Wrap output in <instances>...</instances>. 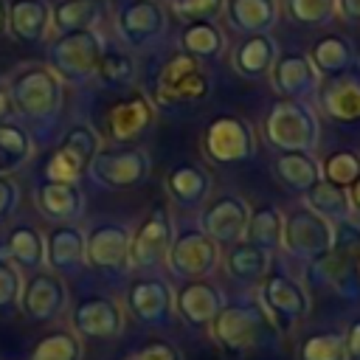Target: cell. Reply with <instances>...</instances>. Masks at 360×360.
<instances>
[{
	"label": "cell",
	"mask_w": 360,
	"mask_h": 360,
	"mask_svg": "<svg viewBox=\"0 0 360 360\" xmlns=\"http://www.w3.org/2000/svg\"><path fill=\"white\" fill-rule=\"evenodd\" d=\"M127 360H183V354L169 340H149L141 349H135Z\"/></svg>",
	"instance_id": "obj_47"
},
{
	"label": "cell",
	"mask_w": 360,
	"mask_h": 360,
	"mask_svg": "<svg viewBox=\"0 0 360 360\" xmlns=\"http://www.w3.org/2000/svg\"><path fill=\"white\" fill-rule=\"evenodd\" d=\"M262 309L267 312L270 323L276 332H290L309 315V292L307 287L292 278L284 270H267L264 278L259 281V298Z\"/></svg>",
	"instance_id": "obj_6"
},
{
	"label": "cell",
	"mask_w": 360,
	"mask_h": 360,
	"mask_svg": "<svg viewBox=\"0 0 360 360\" xmlns=\"http://www.w3.org/2000/svg\"><path fill=\"white\" fill-rule=\"evenodd\" d=\"M343 343H346V357H349V360H360V318L346 326Z\"/></svg>",
	"instance_id": "obj_49"
},
{
	"label": "cell",
	"mask_w": 360,
	"mask_h": 360,
	"mask_svg": "<svg viewBox=\"0 0 360 360\" xmlns=\"http://www.w3.org/2000/svg\"><path fill=\"white\" fill-rule=\"evenodd\" d=\"M166 191L180 208H200L211 194V174L200 163H177L166 174Z\"/></svg>",
	"instance_id": "obj_27"
},
{
	"label": "cell",
	"mask_w": 360,
	"mask_h": 360,
	"mask_svg": "<svg viewBox=\"0 0 360 360\" xmlns=\"http://www.w3.org/2000/svg\"><path fill=\"white\" fill-rule=\"evenodd\" d=\"M51 28V6L45 0H11L6 6V31L22 42L37 45L45 42Z\"/></svg>",
	"instance_id": "obj_24"
},
{
	"label": "cell",
	"mask_w": 360,
	"mask_h": 360,
	"mask_svg": "<svg viewBox=\"0 0 360 360\" xmlns=\"http://www.w3.org/2000/svg\"><path fill=\"white\" fill-rule=\"evenodd\" d=\"M287 11L301 25H329L338 17V0H287Z\"/></svg>",
	"instance_id": "obj_43"
},
{
	"label": "cell",
	"mask_w": 360,
	"mask_h": 360,
	"mask_svg": "<svg viewBox=\"0 0 360 360\" xmlns=\"http://www.w3.org/2000/svg\"><path fill=\"white\" fill-rule=\"evenodd\" d=\"M22 295V276L20 267L0 256V309L17 307Z\"/></svg>",
	"instance_id": "obj_45"
},
{
	"label": "cell",
	"mask_w": 360,
	"mask_h": 360,
	"mask_svg": "<svg viewBox=\"0 0 360 360\" xmlns=\"http://www.w3.org/2000/svg\"><path fill=\"white\" fill-rule=\"evenodd\" d=\"M37 208L42 217L51 222H76L84 214V191L79 183H56V180H42L34 191Z\"/></svg>",
	"instance_id": "obj_25"
},
{
	"label": "cell",
	"mask_w": 360,
	"mask_h": 360,
	"mask_svg": "<svg viewBox=\"0 0 360 360\" xmlns=\"http://www.w3.org/2000/svg\"><path fill=\"white\" fill-rule=\"evenodd\" d=\"M307 197V208L315 211L318 217H323L326 222H343V219H352V202H349V191L329 183V180H318L315 186H309L304 191Z\"/></svg>",
	"instance_id": "obj_36"
},
{
	"label": "cell",
	"mask_w": 360,
	"mask_h": 360,
	"mask_svg": "<svg viewBox=\"0 0 360 360\" xmlns=\"http://www.w3.org/2000/svg\"><path fill=\"white\" fill-rule=\"evenodd\" d=\"M158 112H155V101L146 93H129L127 98L115 101L107 110V135L115 143H129L138 141L141 135H146L155 124Z\"/></svg>",
	"instance_id": "obj_16"
},
{
	"label": "cell",
	"mask_w": 360,
	"mask_h": 360,
	"mask_svg": "<svg viewBox=\"0 0 360 360\" xmlns=\"http://www.w3.org/2000/svg\"><path fill=\"white\" fill-rule=\"evenodd\" d=\"M208 332L222 352L248 354L253 349H262L276 335V326L270 323L259 301H233L219 307V312L208 323Z\"/></svg>",
	"instance_id": "obj_1"
},
{
	"label": "cell",
	"mask_w": 360,
	"mask_h": 360,
	"mask_svg": "<svg viewBox=\"0 0 360 360\" xmlns=\"http://www.w3.org/2000/svg\"><path fill=\"white\" fill-rule=\"evenodd\" d=\"M129 228L118 222H98L84 233V259L96 270L121 273L129 267Z\"/></svg>",
	"instance_id": "obj_15"
},
{
	"label": "cell",
	"mask_w": 360,
	"mask_h": 360,
	"mask_svg": "<svg viewBox=\"0 0 360 360\" xmlns=\"http://www.w3.org/2000/svg\"><path fill=\"white\" fill-rule=\"evenodd\" d=\"M281 219L284 214L276 205H259L250 211L248 228H245V239L253 242L256 248L273 253L276 248H281Z\"/></svg>",
	"instance_id": "obj_38"
},
{
	"label": "cell",
	"mask_w": 360,
	"mask_h": 360,
	"mask_svg": "<svg viewBox=\"0 0 360 360\" xmlns=\"http://www.w3.org/2000/svg\"><path fill=\"white\" fill-rule=\"evenodd\" d=\"M20 307L31 321H53L68 307V287L59 273L34 270V276L22 284Z\"/></svg>",
	"instance_id": "obj_17"
},
{
	"label": "cell",
	"mask_w": 360,
	"mask_h": 360,
	"mask_svg": "<svg viewBox=\"0 0 360 360\" xmlns=\"http://www.w3.org/2000/svg\"><path fill=\"white\" fill-rule=\"evenodd\" d=\"M104 53V37L90 28V31H62L51 45H48V68L70 84L87 82L96 76L98 59Z\"/></svg>",
	"instance_id": "obj_5"
},
{
	"label": "cell",
	"mask_w": 360,
	"mask_h": 360,
	"mask_svg": "<svg viewBox=\"0 0 360 360\" xmlns=\"http://www.w3.org/2000/svg\"><path fill=\"white\" fill-rule=\"evenodd\" d=\"M0 34H6V0H0Z\"/></svg>",
	"instance_id": "obj_53"
},
{
	"label": "cell",
	"mask_w": 360,
	"mask_h": 360,
	"mask_svg": "<svg viewBox=\"0 0 360 360\" xmlns=\"http://www.w3.org/2000/svg\"><path fill=\"white\" fill-rule=\"evenodd\" d=\"M138 76V65L132 59L129 51H121V48H104L101 59H98V68H96V79L110 87V90H124L135 82Z\"/></svg>",
	"instance_id": "obj_39"
},
{
	"label": "cell",
	"mask_w": 360,
	"mask_h": 360,
	"mask_svg": "<svg viewBox=\"0 0 360 360\" xmlns=\"http://www.w3.org/2000/svg\"><path fill=\"white\" fill-rule=\"evenodd\" d=\"M200 149L214 163H242V160L253 158V152H256L253 124L236 112L217 115L205 127V132L200 138Z\"/></svg>",
	"instance_id": "obj_7"
},
{
	"label": "cell",
	"mask_w": 360,
	"mask_h": 360,
	"mask_svg": "<svg viewBox=\"0 0 360 360\" xmlns=\"http://www.w3.org/2000/svg\"><path fill=\"white\" fill-rule=\"evenodd\" d=\"M158 3H163V0H158Z\"/></svg>",
	"instance_id": "obj_55"
},
{
	"label": "cell",
	"mask_w": 360,
	"mask_h": 360,
	"mask_svg": "<svg viewBox=\"0 0 360 360\" xmlns=\"http://www.w3.org/2000/svg\"><path fill=\"white\" fill-rule=\"evenodd\" d=\"M309 278L318 287H329L343 301H360V264L335 248L309 262Z\"/></svg>",
	"instance_id": "obj_21"
},
{
	"label": "cell",
	"mask_w": 360,
	"mask_h": 360,
	"mask_svg": "<svg viewBox=\"0 0 360 360\" xmlns=\"http://www.w3.org/2000/svg\"><path fill=\"white\" fill-rule=\"evenodd\" d=\"M225 304L222 290L208 281V278H188L177 292H174V312L188 323V326H208L219 307Z\"/></svg>",
	"instance_id": "obj_22"
},
{
	"label": "cell",
	"mask_w": 360,
	"mask_h": 360,
	"mask_svg": "<svg viewBox=\"0 0 360 360\" xmlns=\"http://www.w3.org/2000/svg\"><path fill=\"white\" fill-rule=\"evenodd\" d=\"M6 256L22 270H42L45 267V236L34 225H17L8 231Z\"/></svg>",
	"instance_id": "obj_34"
},
{
	"label": "cell",
	"mask_w": 360,
	"mask_h": 360,
	"mask_svg": "<svg viewBox=\"0 0 360 360\" xmlns=\"http://www.w3.org/2000/svg\"><path fill=\"white\" fill-rule=\"evenodd\" d=\"M349 191V202H352V211H357L360 214V174H357V180L346 188Z\"/></svg>",
	"instance_id": "obj_52"
},
{
	"label": "cell",
	"mask_w": 360,
	"mask_h": 360,
	"mask_svg": "<svg viewBox=\"0 0 360 360\" xmlns=\"http://www.w3.org/2000/svg\"><path fill=\"white\" fill-rule=\"evenodd\" d=\"M104 3L101 0H59L51 6V28L62 31H90L101 22Z\"/></svg>",
	"instance_id": "obj_33"
},
{
	"label": "cell",
	"mask_w": 360,
	"mask_h": 360,
	"mask_svg": "<svg viewBox=\"0 0 360 360\" xmlns=\"http://www.w3.org/2000/svg\"><path fill=\"white\" fill-rule=\"evenodd\" d=\"M278 56V45L270 34H245L242 42L231 51V65L245 79H264L270 76V68Z\"/></svg>",
	"instance_id": "obj_26"
},
{
	"label": "cell",
	"mask_w": 360,
	"mask_h": 360,
	"mask_svg": "<svg viewBox=\"0 0 360 360\" xmlns=\"http://www.w3.org/2000/svg\"><path fill=\"white\" fill-rule=\"evenodd\" d=\"M332 248L346 253V256H352L360 264V225H354L352 219L335 222V242H332Z\"/></svg>",
	"instance_id": "obj_46"
},
{
	"label": "cell",
	"mask_w": 360,
	"mask_h": 360,
	"mask_svg": "<svg viewBox=\"0 0 360 360\" xmlns=\"http://www.w3.org/2000/svg\"><path fill=\"white\" fill-rule=\"evenodd\" d=\"M270 84L284 98H309L315 90H321V76L307 53L287 51L278 53L270 68Z\"/></svg>",
	"instance_id": "obj_19"
},
{
	"label": "cell",
	"mask_w": 360,
	"mask_h": 360,
	"mask_svg": "<svg viewBox=\"0 0 360 360\" xmlns=\"http://www.w3.org/2000/svg\"><path fill=\"white\" fill-rule=\"evenodd\" d=\"M270 256L273 253H267V250L256 248L253 242L242 239V242H236V245L228 248L225 270L239 284H259L264 278V273L270 270Z\"/></svg>",
	"instance_id": "obj_30"
},
{
	"label": "cell",
	"mask_w": 360,
	"mask_h": 360,
	"mask_svg": "<svg viewBox=\"0 0 360 360\" xmlns=\"http://www.w3.org/2000/svg\"><path fill=\"white\" fill-rule=\"evenodd\" d=\"M219 259H222L219 245L202 228H186V231L174 233L172 245H169V253H166L169 270L183 281L208 278L217 270Z\"/></svg>",
	"instance_id": "obj_11"
},
{
	"label": "cell",
	"mask_w": 360,
	"mask_h": 360,
	"mask_svg": "<svg viewBox=\"0 0 360 360\" xmlns=\"http://www.w3.org/2000/svg\"><path fill=\"white\" fill-rule=\"evenodd\" d=\"M338 14L346 22L360 25V0H338Z\"/></svg>",
	"instance_id": "obj_50"
},
{
	"label": "cell",
	"mask_w": 360,
	"mask_h": 360,
	"mask_svg": "<svg viewBox=\"0 0 360 360\" xmlns=\"http://www.w3.org/2000/svg\"><path fill=\"white\" fill-rule=\"evenodd\" d=\"M357 68H360V56H357Z\"/></svg>",
	"instance_id": "obj_54"
},
{
	"label": "cell",
	"mask_w": 360,
	"mask_h": 360,
	"mask_svg": "<svg viewBox=\"0 0 360 360\" xmlns=\"http://www.w3.org/2000/svg\"><path fill=\"white\" fill-rule=\"evenodd\" d=\"M273 172L284 188L298 191V194H304L309 186L321 180V166L312 158V152H281L273 160Z\"/></svg>",
	"instance_id": "obj_32"
},
{
	"label": "cell",
	"mask_w": 360,
	"mask_h": 360,
	"mask_svg": "<svg viewBox=\"0 0 360 360\" xmlns=\"http://www.w3.org/2000/svg\"><path fill=\"white\" fill-rule=\"evenodd\" d=\"M250 219V202L242 194H222L217 200H211L202 214H200V228L222 248V245H236L245 239V228Z\"/></svg>",
	"instance_id": "obj_13"
},
{
	"label": "cell",
	"mask_w": 360,
	"mask_h": 360,
	"mask_svg": "<svg viewBox=\"0 0 360 360\" xmlns=\"http://www.w3.org/2000/svg\"><path fill=\"white\" fill-rule=\"evenodd\" d=\"M172 11L183 22H200V20L217 22L225 14V0H172Z\"/></svg>",
	"instance_id": "obj_44"
},
{
	"label": "cell",
	"mask_w": 360,
	"mask_h": 360,
	"mask_svg": "<svg viewBox=\"0 0 360 360\" xmlns=\"http://www.w3.org/2000/svg\"><path fill=\"white\" fill-rule=\"evenodd\" d=\"M169 25L166 8L158 0H129L118 8L115 28L129 48H146L163 37Z\"/></svg>",
	"instance_id": "obj_14"
},
{
	"label": "cell",
	"mask_w": 360,
	"mask_h": 360,
	"mask_svg": "<svg viewBox=\"0 0 360 360\" xmlns=\"http://www.w3.org/2000/svg\"><path fill=\"white\" fill-rule=\"evenodd\" d=\"M82 354L84 352H82V340L76 332L53 329L34 343L28 360H82Z\"/></svg>",
	"instance_id": "obj_40"
},
{
	"label": "cell",
	"mask_w": 360,
	"mask_h": 360,
	"mask_svg": "<svg viewBox=\"0 0 360 360\" xmlns=\"http://www.w3.org/2000/svg\"><path fill=\"white\" fill-rule=\"evenodd\" d=\"M73 332L93 338V340H110L124 332V309L110 295H90L73 307Z\"/></svg>",
	"instance_id": "obj_18"
},
{
	"label": "cell",
	"mask_w": 360,
	"mask_h": 360,
	"mask_svg": "<svg viewBox=\"0 0 360 360\" xmlns=\"http://www.w3.org/2000/svg\"><path fill=\"white\" fill-rule=\"evenodd\" d=\"M34 158V138L17 121H0V174H14Z\"/></svg>",
	"instance_id": "obj_35"
},
{
	"label": "cell",
	"mask_w": 360,
	"mask_h": 360,
	"mask_svg": "<svg viewBox=\"0 0 360 360\" xmlns=\"http://www.w3.org/2000/svg\"><path fill=\"white\" fill-rule=\"evenodd\" d=\"M98 149H101V135L90 124H73L53 149V155L45 160V180L79 183V177L87 172Z\"/></svg>",
	"instance_id": "obj_10"
},
{
	"label": "cell",
	"mask_w": 360,
	"mask_h": 360,
	"mask_svg": "<svg viewBox=\"0 0 360 360\" xmlns=\"http://www.w3.org/2000/svg\"><path fill=\"white\" fill-rule=\"evenodd\" d=\"M8 96L14 112L31 124H51L65 101L62 79L48 65H22L8 82Z\"/></svg>",
	"instance_id": "obj_2"
},
{
	"label": "cell",
	"mask_w": 360,
	"mask_h": 360,
	"mask_svg": "<svg viewBox=\"0 0 360 360\" xmlns=\"http://www.w3.org/2000/svg\"><path fill=\"white\" fill-rule=\"evenodd\" d=\"M318 166H321V177L323 180H329V183H335L340 188H349L357 180V174H360V152H354V149H335Z\"/></svg>",
	"instance_id": "obj_42"
},
{
	"label": "cell",
	"mask_w": 360,
	"mask_h": 360,
	"mask_svg": "<svg viewBox=\"0 0 360 360\" xmlns=\"http://www.w3.org/2000/svg\"><path fill=\"white\" fill-rule=\"evenodd\" d=\"M180 45L197 59H217L225 53V31L211 20L186 22V28L180 31Z\"/></svg>",
	"instance_id": "obj_37"
},
{
	"label": "cell",
	"mask_w": 360,
	"mask_h": 360,
	"mask_svg": "<svg viewBox=\"0 0 360 360\" xmlns=\"http://www.w3.org/2000/svg\"><path fill=\"white\" fill-rule=\"evenodd\" d=\"M14 115V101L8 96V87H0V121H8Z\"/></svg>",
	"instance_id": "obj_51"
},
{
	"label": "cell",
	"mask_w": 360,
	"mask_h": 360,
	"mask_svg": "<svg viewBox=\"0 0 360 360\" xmlns=\"http://www.w3.org/2000/svg\"><path fill=\"white\" fill-rule=\"evenodd\" d=\"M321 110L340 124H360V82L332 79L321 90Z\"/></svg>",
	"instance_id": "obj_31"
},
{
	"label": "cell",
	"mask_w": 360,
	"mask_h": 360,
	"mask_svg": "<svg viewBox=\"0 0 360 360\" xmlns=\"http://www.w3.org/2000/svg\"><path fill=\"white\" fill-rule=\"evenodd\" d=\"M20 205V186L11 174H0V222L8 219Z\"/></svg>",
	"instance_id": "obj_48"
},
{
	"label": "cell",
	"mask_w": 360,
	"mask_h": 360,
	"mask_svg": "<svg viewBox=\"0 0 360 360\" xmlns=\"http://www.w3.org/2000/svg\"><path fill=\"white\" fill-rule=\"evenodd\" d=\"M225 14L233 31L270 34L278 22V0H225Z\"/></svg>",
	"instance_id": "obj_28"
},
{
	"label": "cell",
	"mask_w": 360,
	"mask_h": 360,
	"mask_svg": "<svg viewBox=\"0 0 360 360\" xmlns=\"http://www.w3.org/2000/svg\"><path fill=\"white\" fill-rule=\"evenodd\" d=\"M335 242V225L309 211L307 205L292 208L281 219V248L301 259V262H315L323 253L332 250Z\"/></svg>",
	"instance_id": "obj_8"
},
{
	"label": "cell",
	"mask_w": 360,
	"mask_h": 360,
	"mask_svg": "<svg viewBox=\"0 0 360 360\" xmlns=\"http://www.w3.org/2000/svg\"><path fill=\"white\" fill-rule=\"evenodd\" d=\"M152 90H155V101L160 107H180V104L202 101L211 93V79L202 68V59H197L186 51H177L155 73Z\"/></svg>",
	"instance_id": "obj_4"
},
{
	"label": "cell",
	"mask_w": 360,
	"mask_h": 360,
	"mask_svg": "<svg viewBox=\"0 0 360 360\" xmlns=\"http://www.w3.org/2000/svg\"><path fill=\"white\" fill-rule=\"evenodd\" d=\"M264 138L281 152H315L321 143V121L304 98H281L264 118Z\"/></svg>",
	"instance_id": "obj_3"
},
{
	"label": "cell",
	"mask_w": 360,
	"mask_h": 360,
	"mask_svg": "<svg viewBox=\"0 0 360 360\" xmlns=\"http://www.w3.org/2000/svg\"><path fill=\"white\" fill-rule=\"evenodd\" d=\"M309 62L315 65L321 79H338L346 73V68L354 59V48L346 37L340 34H323L312 42V51L307 53Z\"/></svg>",
	"instance_id": "obj_29"
},
{
	"label": "cell",
	"mask_w": 360,
	"mask_h": 360,
	"mask_svg": "<svg viewBox=\"0 0 360 360\" xmlns=\"http://www.w3.org/2000/svg\"><path fill=\"white\" fill-rule=\"evenodd\" d=\"M45 264L56 273H76L87 264L84 231L73 222H59L45 233Z\"/></svg>",
	"instance_id": "obj_23"
},
{
	"label": "cell",
	"mask_w": 360,
	"mask_h": 360,
	"mask_svg": "<svg viewBox=\"0 0 360 360\" xmlns=\"http://www.w3.org/2000/svg\"><path fill=\"white\" fill-rule=\"evenodd\" d=\"M127 307L129 312L141 321V323H149V326H158V323H166L172 309H174V292L172 287L158 278V276H143V278H135L127 290Z\"/></svg>",
	"instance_id": "obj_20"
},
{
	"label": "cell",
	"mask_w": 360,
	"mask_h": 360,
	"mask_svg": "<svg viewBox=\"0 0 360 360\" xmlns=\"http://www.w3.org/2000/svg\"><path fill=\"white\" fill-rule=\"evenodd\" d=\"M152 172V160L138 146H115V149H98L96 158L87 166V174L112 191H127L141 186Z\"/></svg>",
	"instance_id": "obj_9"
},
{
	"label": "cell",
	"mask_w": 360,
	"mask_h": 360,
	"mask_svg": "<svg viewBox=\"0 0 360 360\" xmlns=\"http://www.w3.org/2000/svg\"><path fill=\"white\" fill-rule=\"evenodd\" d=\"M172 236H174L172 214L163 202H155L141 219L138 231L129 233V267H138V270L160 267L166 262Z\"/></svg>",
	"instance_id": "obj_12"
},
{
	"label": "cell",
	"mask_w": 360,
	"mask_h": 360,
	"mask_svg": "<svg viewBox=\"0 0 360 360\" xmlns=\"http://www.w3.org/2000/svg\"><path fill=\"white\" fill-rule=\"evenodd\" d=\"M298 360H349L343 332L323 329V332L307 335L298 346Z\"/></svg>",
	"instance_id": "obj_41"
}]
</instances>
